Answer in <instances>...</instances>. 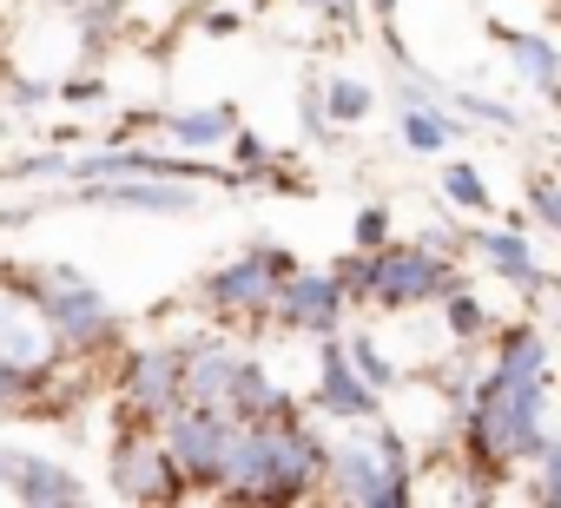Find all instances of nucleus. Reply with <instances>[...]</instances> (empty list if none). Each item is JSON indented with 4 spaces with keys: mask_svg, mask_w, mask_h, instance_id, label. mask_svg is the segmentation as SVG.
<instances>
[{
    "mask_svg": "<svg viewBox=\"0 0 561 508\" xmlns=\"http://www.w3.org/2000/svg\"><path fill=\"white\" fill-rule=\"evenodd\" d=\"M489 344H495V357L469 383V396L456 409V436H462V462L495 495V482L528 469L548 442V429H541V416H548V337L528 318H515V324H495Z\"/></svg>",
    "mask_w": 561,
    "mask_h": 508,
    "instance_id": "nucleus-1",
    "label": "nucleus"
},
{
    "mask_svg": "<svg viewBox=\"0 0 561 508\" xmlns=\"http://www.w3.org/2000/svg\"><path fill=\"white\" fill-rule=\"evenodd\" d=\"M324 469H331L324 429L298 403H285V409L257 416V423H238V442H231V462H225L218 495L225 501L291 508V501H311L324 488Z\"/></svg>",
    "mask_w": 561,
    "mask_h": 508,
    "instance_id": "nucleus-2",
    "label": "nucleus"
},
{
    "mask_svg": "<svg viewBox=\"0 0 561 508\" xmlns=\"http://www.w3.org/2000/svg\"><path fill=\"white\" fill-rule=\"evenodd\" d=\"M0 285L21 291V298L47 318V331L60 337V350H67V357H80V363L119 357L126 324H119L113 298H106L87 272H73V265H27V272H8Z\"/></svg>",
    "mask_w": 561,
    "mask_h": 508,
    "instance_id": "nucleus-3",
    "label": "nucleus"
},
{
    "mask_svg": "<svg viewBox=\"0 0 561 508\" xmlns=\"http://www.w3.org/2000/svg\"><path fill=\"white\" fill-rule=\"evenodd\" d=\"M324 488L351 508H410L416 501V455L390 423H377V436L331 442Z\"/></svg>",
    "mask_w": 561,
    "mask_h": 508,
    "instance_id": "nucleus-4",
    "label": "nucleus"
},
{
    "mask_svg": "<svg viewBox=\"0 0 561 508\" xmlns=\"http://www.w3.org/2000/svg\"><path fill=\"white\" fill-rule=\"evenodd\" d=\"M185 396L211 403V409H225L238 423H257V416L291 403L271 383V363H257L251 350H231L225 337H192L185 344Z\"/></svg>",
    "mask_w": 561,
    "mask_h": 508,
    "instance_id": "nucleus-5",
    "label": "nucleus"
},
{
    "mask_svg": "<svg viewBox=\"0 0 561 508\" xmlns=\"http://www.w3.org/2000/svg\"><path fill=\"white\" fill-rule=\"evenodd\" d=\"M462 285L456 258L436 244H377L370 251V291H364V311H383V318H410V311H436V298Z\"/></svg>",
    "mask_w": 561,
    "mask_h": 508,
    "instance_id": "nucleus-6",
    "label": "nucleus"
},
{
    "mask_svg": "<svg viewBox=\"0 0 561 508\" xmlns=\"http://www.w3.org/2000/svg\"><path fill=\"white\" fill-rule=\"evenodd\" d=\"M298 272V258L285 244H251L238 258H225L218 272L198 278V304L218 318V324H264L271 318V298Z\"/></svg>",
    "mask_w": 561,
    "mask_h": 508,
    "instance_id": "nucleus-7",
    "label": "nucleus"
},
{
    "mask_svg": "<svg viewBox=\"0 0 561 508\" xmlns=\"http://www.w3.org/2000/svg\"><path fill=\"white\" fill-rule=\"evenodd\" d=\"M113 403L119 423H146L159 429L179 403H185V344H139L113 357Z\"/></svg>",
    "mask_w": 561,
    "mask_h": 508,
    "instance_id": "nucleus-8",
    "label": "nucleus"
},
{
    "mask_svg": "<svg viewBox=\"0 0 561 508\" xmlns=\"http://www.w3.org/2000/svg\"><path fill=\"white\" fill-rule=\"evenodd\" d=\"M159 442H165V455L179 462V475H185L192 495H218L225 462H231V442H238V416H225V409L185 396V403L159 423Z\"/></svg>",
    "mask_w": 561,
    "mask_h": 508,
    "instance_id": "nucleus-9",
    "label": "nucleus"
},
{
    "mask_svg": "<svg viewBox=\"0 0 561 508\" xmlns=\"http://www.w3.org/2000/svg\"><path fill=\"white\" fill-rule=\"evenodd\" d=\"M106 488L119 501H139V508H159V501H185L192 495L185 475H179V462L165 455L159 429H146V423H119L113 429V442H106Z\"/></svg>",
    "mask_w": 561,
    "mask_h": 508,
    "instance_id": "nucleus-10",
    "label": "nucleus"
},
{
    "mask_svg": "<svg viewBox=\"0 0 561 508\" xmlns=\"http://www.w3.org/2000/svg\"><path fill=\"white\" fill-rule=\"evenodd\" d=\"M344 318H351V298H344L337 272L298 265L285 285H277V298H271V324L291 331V337H311V344H318V337H337Z\"/></svg>",
    "mask_w": 561,
    "mask_h": 508,
    "instance_id": "nucleus-11",
    "label": "nucleus"
},
{
    "mask_svg": "<svg viewBox=\"0 0 561 508\" xmlns=\"http://www.w3.org/2000/svg\"><path fill=\"white\" fill-rule=\"evenodd\" d=\"M80 198H87V205H106V211H146V218H192V211H198V185H192V178H159V172L87 178Z\"/></svg>",
    "mask_w": 561,
    "mask_h": 508,
    "instance_id": "nucleus-12",
    "label": "nucleus"
},
{
    "mask_svg": "<svg viewBox=\"0 0 561 508\" xmlns=\"http://www.w3.org/2000/svg\"><path fill=\"white\" fill-rule=\"evenodd\" d=\"M311 409L324 423H370V416H383V396L357 377V363L344 350V331L337 337H318V390H311Z\"/></svg>",
    "mask_w": 561,
    "mask_h": 508,
    "instance_id": "nucleus-13",
    "label": "nucleus"
},
{
    "mask_svg": "<svg viewBox=\"0 0 561 508\" xmlns=\"http://www.w3.org/2000/svg\"><path fill=\"white\" fill-rule=\"evenodd\" d=\"M462 251H476V258L502 278V285H515L522 298H541L554 278H548V265H541V251H535V238L522 231V224H476L469 238H462Z\"/></svg>",
    "mask_w": 561,
    "mask_h": 508,
    "instance_id": "nucleus-14",
    "label": "nucleus"
},
{
    "mask_svg": "<svg viewBox=\"0 0 561 508\" xmlns=\"http://www.w3.org/2000/svg\"><path fill=\"white\" fill-rule=\"evenodd\" d=\"M0 488H8L14 501H27V508H60V501H87L93 495L67 462L34 455V449H8V442H0Z\"/></svg>",
    "mask_w": 561,
    "mask_h": 508,
    "instance_id": "nucleus-15",
    "label": "nucleus"
},
{
    "mask_svg": "<svg viewBox=\"0 0 561 508\" xmlns=\"http://www.w3.org/2000/svg\"><path fill=\"white\" fill-rule=\"evenodd\" d=\"M0 357L21 363V370H60V357H67L60 337L47 331V318L8 285H0Z\"/></svg>",
    "mask_w": 561,
    "mask_h": 508,
    "instance_id": "nucleus-16",
    "label": "nucleus"
},
{
    "mask_svg": "<svg viewBox=\"0 0 561 508\" xmlns=\"http://www.w3.org/2000/svg\"><path fill=\"white\" fill-rule=\"evenodd\" d=\"M231 126H238V106L231 100H205V106H179V113H159V132L179 146V152H225V139H231Z\"/></svg>",
    "mask_w": 561,
    "mask_h": 508,
    "instance_id": "nucleus-17",
    "label": "nucleus"
},
{
    "mask_svg": "<svg viewBox=\"0 0 561 508\" xmlns=\"http://www.w3.org/2000/svg\"><path fill=\"white\" fill-rule=\"evenodd\" d=\"M495 41L508 47V67L522 73V86H535V100H561V47L535 27H495Z\"/></svg>",
    "mask_w": 561,
    "mask_h": 508,
    "instance_id": "nucleus-18",
    "label": "nucleus"
},
{
    "mask_svg": "<svg viewBox=\"0 0 561 508\" xmlns=\"http://www.w3.org/2000/svg\"><path fill=\"white\" fill-rule=\"evenodd\" d=\"M397 132H403V146L410 152H449L469 126H462V113L449 106V100H397Z\"/></svg>",
    "mask_w": 561,
    "mask_h": 508,
    "instance_id": "nucleus-19",
    "label": "nucleus"
},
{
    "mask_svg": "<svg viewBox=\"0 0 561 508\" xmlns=\"http://www.w3.org/2000/svg\"><path fill=\"white\" fill-rule=\"evenodd\" d=\"M436 318H443V331H449V344H489L495 337V311L469 291V285H449L443 298H436Z\"/></svg>",
    "mask_w": 561,
    "mask_h": 508,
    "instance_id": "nucleus-20",
    "label": "nucleus"
},
{
    "mask_svg": "<svg viewBox=\"0 0 561 508\" xmlns=\"http://www.w3.org/2000/svg\"><path fill=\"white\" fill-rule=\"evenodd\" d=\"M318 106H324L331 126H364V119L377 113V86H370V80H351V73H331V80L318 86Z\"/></svg>",
    "mask_w": 561,
    "mask_h": 508,
    "instance_id": "nucleus-21",
    "label": "nucleus"
},
{
    "mask_svg": "<svg viewBox=\"0 0 561 508\" xmlns=\"http://www.w3.org/2000/svg\"><path fill=\"white\" fill-rule=\"evenodd\" d=\"M436 185H443V198H449L456 211H469V218H489V211H495V192H489L482 165H469V159H449V165L436 172Z\"/></svg>",
    "mask_w": 561,
    "mask_h": 508,
    "instance_id": "nucleus-22",
    "label": "nucleus"
},
{
    "mask_svg": "<svg viewBox=\"0 0 561 508\" xmlns=\"http://www.w3.org/2000/svg\"><path fill=\"white\" fill-rule=\"evenodd\" d=\"M344 350H351L357 377H364V383H370L377 396H390V390H397V383L410 377V370H403V363H397L390 350H377V337H370V331H351V337H344Z\"/></svg>",
    "mask_w": 561,
    "mask_h": 508,
    "instance_id": "nucleus-23",
    "label": "nucleus"
},
{
    "mask_svg": "<svg viewBox=\"0 0 561 508\" xmlns=\"http://www.w3.org/2000/svg\"><path fill=\"white\" fill-rule=\"evenodd\" d=\"M225 159H231V172H238L244 185H264V178H271V146H264V139H257L244 119L231 126V139H225Z\"/></svg>",
    "mask_w": 561,
    "mask_h": 508,
    "instance_id": "nucleus-24",
    "label": "nucleus"
},
{
    "mask_svg": "<svg viewBox=\"0 0 561 508\" xmlns=\"http://www.w3.org/2000/svg\"><path fill=\"white\" fill-rule=\"evenodd\" d=\"M449 106H456L469 126H495V132H515V126H522V113L502 106V100H489V93H449Z\"/></svg>",
    "mask_w": 561,
    "mask_h": 508,
    "instance_id": "nucleus-25",
    "label": "nucleus"
},
{
    "mask_svg": "<svg viewBox=\"0 0 561 508\" xmlns=\"http://www.w3.org/2000/svg\"><path fill=\"white\" fill-rule=\"evenodd\" d=\"M390 238H397L390 205H357V218H351V244H357V251H377V244H390Z\"/></svg>",
    "mask_w": 561,
    "mask_h": 508,
    "instance_id": "nucleus-26",
    "label": "nucleus"
},
{
    "mask_svg": "<svg viewBox=\"0 0 561 508\" xmlns=\"http://www.w3.org/2000/svg\"><path fill=\"white\" fill-rule=\"evenodd\" d=\"M528 495H535L541 508H561V442H554V436H548L541 455H535V482H528Z\"/></svg>",
    "mask_w": 561,
    "mask_h": 508,
    "instance_id": "nucleus-27",
    "label": "nucleus"
},
{
    "mask_svg": "<svg viewBox=\"0 0 561 508\" xmlns=\"http://www.w3.org/2000/svg\"><path fill=\"white\" fill-rule=\"evenodd\" d=\"M528 205H535V224H548V231L561 238V178L528 172Z\"/></svg>",
    "mask_w": 561,
    "mask_h": 508,
    "instance_id": "nucleus-28",
    "label": "nucleus"
},
{
    "mask_svg": "<svg viewBox=\"0 0 561 508\" xmlns=\"http://www.w3.org/2000/svg\"><path fill=\"white\" fill-rule=\"evenodd\" d=\"M73 159L67 152H27V159H8L0 165V178H67Z\"/></svg>",
    "mask_w": 561,
    "mask_h": 508,
    "instance_id": "nucleus-29",
    "label": "nucleus"
},
{
    "mask_svg": "<svg viewBox=\"0 0 561 508\" xmlns=\"http://www.w3.org/2000/svg\"><path fill=\"white\" fill-rule=\"evenodd\" d=\"M331 272H337V285H344L351 311H364V291H370V251H357V244H351V258H337Z\"/></svg>",
    "mask_w": 561,
    "mask_h": 508,
    "instance_id": "nucleus-30",
    "label": "nucleus"
},
{
    "mask_svg": "<svg viewBox=\"0 0 561 508\" xmlns=\"http://www.w3.org/2000/svg\"><path fill=\"white\" fill-rule=\"evenodd\" d=\"M305 8H311L318 21H331L337 34H351V27H357V0H305Z\"/></svg>",
    "mask_w": 561,
    "mask_h": 508,
    "instance_id": "nucleus-31",
    "label": "nucleus"
},
{
    "mask_svg": "<svg viewBox=\"0 0 561 508\" xmlns=\"http://www.w3.org/2000/svg\"><path fill=\"white\" fill-rule=\"evenodd\" d=\"M54 93H60L67 106H100V93H106V80H60Z\"/></svg>",
    "mask_w": 561,
    "mask_h": 508,
    "instance_id": "nucleus-32",
    "label": "nucleus"
},
{
    "mask_svg": "<svg viewBox=\"0 0 561 508\" xmlns=\"http://www.w3.org/2000/svg\"><path fill=\"white\" fill-rule=\"evenodd\" d=\"M205 27H211V34H238V14H231V8H211Z\"/></svg>",
    "mask_w": 561,
    "mask_h": 508,
    "instance_id": "nucleus-33",
    "label": "nucleus"
},
{
    "mask_svg": "<svg viewBox=\"0 0 561 508\" xmlns=\"http://www.w3.org/2000/svg\"><path fill=\"white\" fill-rule=\"evenodd\" d=\"M47 8H60V14H80V8H87V0H47Z\"/></svg>",
    "mask_w": 561,
    "mask_h": 508,
    "instance_id": "nucleus-34",
    "label": "nucleus"
},
{
    "mask_svg": "<svg viewBox=\"0 0 561 508\" xmlns=\"http://www.w3.org/2000/svg\"><path fill=\"white\" fill-rule=\"evenodd\" d=\"M370 8H377V21H390V14H397V0H370Z\"/></svg>",
    "mask_w": 561,
    "mask_h": 508,
    "instance_id": "nucleus-35",
    "label": "nucleus"
},
{
    "mask_svg": "<svg viewBox=\"0 0 561 508\" xmlns=\"http://www.w3.org/2000/svg\"><path fill=\"white\" fill-rule=\"evenodd\" d=\"M0 100H8V67H0Z\"/></svg>",
    "mask_w": 561,
    "mask_h": 508,
    "instance_id": "nucleus-36",
    "label": "nucleus"
},
{
    "mask_svg": "<svg viewBox=\"0 0 561 508\" xmlns=\"http://www.w3.org/2000/svg\"><path fill=\"white\" fill-rule=\"evenodd\" d=\"M548 8H554V14H561V0H548Z\"/></svg>",
    "mask_w": 561,
    "mask_h": 508,
    "instance_id": "nucleus-37",
    "label": "nucleus"
},
{
    "mask_svg": "<svg viewBox=\"0 0 561 508\" xmlns=\"http://www.w3.org/2000/svg\"><path fill=\"white\" fill-rule=\"evenodd\" d=\"M0 139H8V126H0Z\"/></svg>",
    "mask_w": 561,
    "mask_h": 508,
    "instance_id": "nucleus-38",
    "label": "nucleus"
}]
</instances>
